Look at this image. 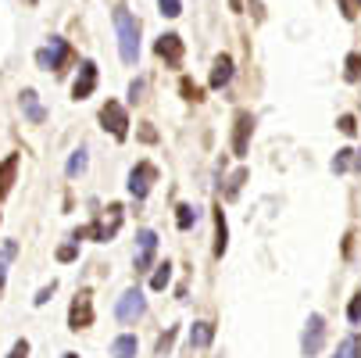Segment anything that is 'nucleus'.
I'll use <instances>...</instances> for the list:
<instances>
[{"label":"nucleus","instance_id":"f257e3e1","mask_svg":"<svg viewBox=\"0 0 361 358\" xmlns=\"http://www.w3.org/2000/svg\"><path fill=\"white\" fill-rule=\"evenodd\" d=\"M122 215H126V208L115 201V204H108V208L100 212L90 226L75 229V233H72V240H97V244H108V240H115V237H118V229H122Z\"/></svg>","mask_w":361,"mask_h":358},{"label":"nucleus","instance_id":"f03ea898","mask_svg":"<svg viewBox=\"0 0 361 358\" xmlns=\"http://www.w3.org/2000/svg\"><path fill=\"white\" fill-rule=\"evenodd\" d=\"M115 32H118V54H122V61L136 65L140 61V18L126 4L115 8Z\"/></svg>","mask_w":361,"mask_h":358},{"label":"nucleus","instance_id":"7ed1b4c3","mask_svg":"<svg viewBox=\"0 0 361 358\" xmlns=\"http://www.w3.org/2000/svg\"><path fill=\"white\" fill-rule=\"evenodd\" d=\"M75 61V50L68 47V40H61V36H50V47H43V50H36V65L39 68H54V76H61L68 65Z\"/></svg>","mask_w":361,"mask_h":358},{"label":"nucleus","instance_id":"20e7f679","mask_svg":"<svg viewBox=\"0 0 361 358\" xmlns=\"http://www.w3.org/2000/svg\"><path fill=\"white\" fill-rule=\"evenodd\" d=\"M322 347H326V319L319 312H312L304 323V333H300V354L315 358V354H322Z\"/></svg>","mask_w":361,"mask_h":358},{"label":"nucleus","instance_id":"39448f33","mask_svg":"<svg viewBox=\"0 0 361 358\" xmlns=\"http://www.w3.org/2000/svg\"><path fill=\"white\" fill-rule=\"evenodd\" d=\"M143 312H147V297H143V290H140V287H129V290L115 301V319H118V323H126V326H133Z\"/></svg>","mask_w":361,"mask_h":358},{"label":"nucleus","instance_id":"423d86ee","mask_svg":"<svg viewBox=\"0 0 361 358\" xmlns=\"http://www.w3.org/2000/svg\"><path fill=\"white\" fill-rule=\"evenodd\" d=\"M100 126H104V133H111V140H118V143L129 136V115L118 100H108V105L100 108Z\"/></svg>","mask_w":361,"mask_h":358},{"label":"nucleus","instance_id":"0eeeda50","mask_svg":"<svg viewBox=\"0 0 361 358\" xmlns=\"http://www.w3.org/2000/svg\"><path fill=\"white\" fill-rule=\"evenodd\" d=\"M86 326H93V294H90V287H82L68 304V330L79 333Z\"/></svg>","mask_w":361,"mask_h":358},{"label":"nucleus","instance_id":"6e6552de","mask_svg":"<svg viewBox=\"0 0 361 358\" xmlns=\"http://www.w3.org/2000/svg\"><path fill=\"white\" fill-rule=\"evenodd\" d=\"M154 183H158V165H154V162H136L126 186H129V193H133L136 201H143V197L154 190Z\"/></svg>","mask_w":361,"mask_h":358},{"label":"nucleus","instance_id":"1a4fd4ad","mask_svg":"<svg viewBox=\"0 0 361 358\" xmlns=\"http://www.w3.org/2000/svg\"><path fill=\"white\" fill-rule=\"evenodd\" d=\"M154 54H158L169 68H183V58H186L183 36H179V32H165V36H158V43H154Z\"/></svg>","mask_w":361,"mask_h":358},{"label":"nucleus","instance_id":"9d476101","mask_svg":"<svg viewBox=\"0 0 361 358\" xmlns=\"http://www.w3.org/2000/svg\"><path fill=\"white\" fill-rule=\"evenodd\" d=\"M250 136H254V115L240 108L236 119H233V155H236V158H247Z\"/></svg>","mask_w":361,"mask_h":358},{"label":"nucleus","instance_id":"9b49d317","mask_svg":"<svg viewBox=\"0 0 361 358\" xmlns=\"http://www.w3.org/2000/svg\"><path fill=\"white\" fill-rule=\"evenodd\" d=\"M154 254H158V233H154V229H140L136 233V273H150Z\"/></svg>","mask_w":361,"mask_h":358},{"label":"nucleus","instance_id":"f8f14e48","mask_svg":"<svg viewBox=\"0 0 361 358\" xmlns=\"http://www.w3.org/2000/svg\"><path fill=\"white\" fill-rule=\"evenodd\" d=\"M93 90H97V65H93V61H82V65H79V76H75V83H72V97H75V100H86Z\"/></svg>","mask_w":361,"mask_h":358},{"label":"nucleus","instance_id":"ddd939ff","mask_svg":"<svg viewBox=\"0 0 361 358\" xmlns=\"http://www.w3.org/2000/svg\"><path fill=\"white\" fill-rule=\"evenodd\" d=\"M22 112H25V119H29L32 126H43V122H47V108L39 105L36 90H22Z\"/></svg>","mask_w":361,"mask_h":358},{"label":"nucleus","instance_id":"4468645a","mask_svg":"<svg viewBox=\"0 0 361 358\" xmlns=\"http://www.w3.org/2000/svg\"><path fill=\"white\" fill-rule=\"evenodd\" d=\"M212 215H215V258H222L226 254V247H229V226H226V212H222V204H215L212 208Z\"/></svg>","mask_w":361,"mask_h":358},{"label":"nucleus","instance_id":"2eb2a0df","mask_svg":"<svg viewBox=\"0 0 361 358\" xmlns=\"http://www.w3.org/2000/svg\"><path fill=\"white\" fill-rule=\"evenodd\" d=\"M229 79H233V58L229 54H219L215 65H212V90L229 86Z\"/></svg>","mask_w":361,"mask_h":358},{"label":"nucleus","instance_id":"dca6fc26","mask_svg":"<svg viewBox=\"0 0 361 358\" xmlns=\"http://www.w3.org/2000/svg\"><path fill=\"white\" fill-rule=\"evenodd\" d=\"M212 340H215V323L200 319L190 326V347H212Z\"/></svg>","mask_w":361,"mask_h":358},{"label":"nucleus","instance_id":"f3484780","mask_svg":"<svg viewBox=\"0 0 361 358\" xmlns=\"http://www.w3.org/2000/svg\"><path fill=\"white\" fill-rule=\"evenodd\" d=\"M15 176H18V155H8L4 162H0V197H8V193H11Z\"/></svg>","mask_w":361,"mask_h":358},{"label":"nucleus","instance_id":"a211bd4d","mask_svg":"<svg viewBox=\"0 0 361 358\" xmlns=\"http://www.w3.org/2000/svg\"><path fill=\"white\" fill-rule=\"evenodd\" d=\"M136 351H140V344H136L133 333H122V337L111 340V354L115 358H136Z\"/></svg>","mask_w":361,"mask_h":358},{"label":"nucleus","instance_id":"6ab92c4d","mask_svg":"<svg viewBox=\"0 0 361 358\" xmlns=\"http://www.w3.org/2000/svg\"><path fill=\"white\" fill-rule=\"evenodd\" d=\"M197 219H200V208H193V204H179V208H176V226H179L183 233L193 229Z\"/></svg>","mask_w":361,"mask_h":358},{"label":"nucleus","instance_id":"aec40b11","mask_svg":"<svg viewBox=\"0 0 361 358\" xmlns=\"http://www.w3.org/2000/svg\"><path fill=\"white\" fill-rule=\"evenodd\" d=\"M247 176H250L247 169H236V172L226 179V190H222V197H226V201H236V197H240V190H243V183H247Z\"/></svg>","mask_w":361,"mask_h":358},{"label":"nucleus","instance_id":"412c9836","mask_svg":"<svg viewBox=\"0 0 361 358\" xmlns=\"http://www.w3.org/2000/svg\"><path fill=\"white\" fill-rule=\"evenodd\" d=\"M86 162H90V158H86V150L79 147V150H75V155L68 158V165H65V176H68V179H75V176H82V172H86Z\"/></svg>","mask_w":361,"mask_h":358},{"label":"nucleus","instance_id":"4be33fe9","mask_svg":"<svg viewBox=\"0 0 361 358\" xmlns=\"http://www.w3.org/2000/svg\"><path fill=\"white\" fill-rule=\"evenodd\" d=\"M18 254V244L15 240H8L4 244V251H0V290H4V280H8V262Z\"/></svg>","mask_w":361,"mask_h":358},{"label":"nucleus","instance_id":"5701e85b","mask_svg":"<svg viewBox=\"0 0 361 358\" xmlns=\"http://www.w3.org/2000/svg\"><path fill=\"white\" fill-rule=\"evenodd\" d=\"M169 283H172V262H161L158 273L150 276V290H165Z\"/></svg>","mask_w":361,"mask_h":358},{"label":"nucleus","instance_id":"b1692460","mask_svg":"<svg viewBox=\"0 0 361 358\" xmlns=\"http://www.w3.org/2000/svg\"><path fill=\"white\" fill-rule=\"evenodd\" d=\"M179 93H183V100H193V105H200V100H204V90L193 83V79H179Z\"/></svg>","mask_w":361,"mask_h":358},{"label":"nucleus","instance_id":"393cba45","mask_svg":"<svg viewBox=\"0 0 361 358\" xmlns=\"http://www.w3.org/2000/svg\"><path fill=\"white\" fill-rule=\"evenodd\" d=\"M176 337H179V326H169V330H165V333L158 337V347H154V354H161V358H165V354L172 351V344H176Z\"/></svg>","mask_w":361,"mask_h":358},{"label":"nucleus","instance_id":"a878e982","mask_svg":"<svg viewBox=\"0 0 361 358\" xmlns=\"http://www.w3.org/2000/svg\"><path fill=\"white\" fill-rule=\"evenodd\" d=\"M354 165V150L350 147H343V150H336V155H333V172L340 176V172H347Z\"/></svg>","mask_w":361,"mask_h":358},{"label":"nucleus","instance_id":"bb28decb","mask_svg":"<svg viewBox=\"0 0 361 358\" xmlns=\"http://www.w3.org/2000/svg\"><path fill=\"white\" fill-rule=\"evenodd\" d=\"M343 79H347V83H357V79H361V54H347V61H343Z\"/></svg>","mask_w":361,"mask_h":358},{"label":"nucleus","instance_id":"cd10ccee","mask_svg":"<svg viewBox=\"0 0 361 358\" xmlns=\"http://www.w3.org/2000/svg\"><path fill=\"white\" fill-rule=\"evenodd\" d=\"M158 8L165 18H179L183 15V0H158Z\"/></svg>","mask_w":361,"mask_h":358},{"label":"nucleus","instance_id":"c85d7f7f","mask_svg":"<svg viewBox=\"0 0 361 358\" xmlns=\"http://www.w3.org/2000/svg\"><path fill=\"white\" fill-rule=\"evenodd\" d=\"M336 8H340V15L350 22V18H357V11H361V0H336Z\"/></svg>","mask_w":361,"mask_h":358},{"label":"nucleus","instance_id":"c756f323","mask_svg":"<svg viewBox=\"0 0 361 358\" xmlns=\"http://www.w3.org/2000/svg\"><path fill=\"white\" fill-rule=\"evenodd\" d=\"M79 258V240H72V244H61L58 247V262H75Z\"/></svg>","mask_w":361,"mask_h":358},{"label":"nucleus","instance_id":"7c9ffc66","mask_svg":"<svg viewBox=\"0 0 361 358\" xmlns=\"http://www.w3.org/2000/svg\"><path fill=\"white\" fill-rule=\"evenodd\" d=\"M54 290H58V280H50V283H47V287H43V290L32 297V304H36V309H43V304H47L50 297H54Z\"/></svg>","mask_w":361,"mask_h":358},{"label":"nucleus","instance_id":"2f4dec72","mask_svg":"<svg viewBox=\"0 0 361 358\" xmlns=\"http://www.w3.org/2000/svg\"><path fill=\"white\" fill-rule=\"evenodd\" d=\"M347 319H350L354 326L361 323V290H357V294L350 297V304H347Z\"/></svg>","mask_w":361,"mask_h":358},{"label":"nucleus","instance_id":"473e14b6","mask_svg":"<svg viewBox=\"0 0 361 358\" xmlns=\"http://www.w3.org/2000/svg\"><path fill=\"white\" fill-rule=\"evenodd\" d=\"M336 129H340L343 136H354V133H357V122H354V115H340V119H336Z\"/></svg>","mask_w":361,"mask_h":358},{"label":"nucleus","instance_id":"72a5a7b5","mask_svg":"<svg viewBox=\"0 0 361 358\" xmlns=\"http://www.w3.org/2000/svg\"><path fill=\"white\" fill-rule=\"evenodd\" d=\"M8 358H29V340L22 337V340H15L11 344V351H8Z\"/></svg>","mask_w":361,"mask_h":358},{"label":"nucleus","instance_id":"f704fd0d","mask_svg":"<svg viewBox=\"0 0 361 358\" xmlns=\"http://www.w3.org/2000/svg\"><path fill=\"white\" fill-rule=\"evenodd\" d=\"M136 136H140L143 143H158V129H154V126H147V122L140 126V133H136Z\"/></svg>","mask_w":361,"mask_h":358},{"label":"nucleus","instance_id":"c9c22d12","mask_svg":"<svg viewBox=\"0 0 361 358\" xmlns=\"http://www.w3.org/2000/svg\"><path fill=\"white\" fill-rule=\"evenodd\" d=\"M336 358H354V347H350V340H343V344L336 347Z\"/></svg>","mask_w":361,"mask_h":358},{"label":"nucleus","instance_id":"e433bc0d","mask_svg":"<svg viewBox=\"0 0 361 358\" xmlns=\"http://www.w3.org/2000/svg\"><path fill=\"white\" fill-rule=\"evenodd\" d=\"M140 93H143V83L136 79V83L129 86V100H133V105H136V100H140Z\"/></svg>","mask_w":361,"mask_h":358},{"label":"nucleus","instance_id":"4c0bfd02","mask_svg":"<svg viewBox=\"0 0 361 358\" xmlns=\"http://www.w3.org/2000/svg\"><path fill=\"white\" fill-rule=\"evenodd\" d=\"M350 347H354V358H361V337H350Z\"/></svg>","mask_w":361,"mask_h":358},{"label":"nucleus","instance_id":"58836bf2","mask_svg":"<svg viewBox=\"0 0 361 358\" xmlns=\"http://www.w3.org/2000/svg\"><path fill=\"white\" fill-rule=\"evenodd\" d=\"M354 172H361V150H354V165H350Z\"/></svg>","mask_w":361,"mask_h":358},{"label":"nucleus","instance_id":"ea45409f","mask_svg":"<svg viewBox=\"0 0 361 358\" xmlns=\"http://www.w3.org/2000/svg\"><path fill=\"white\" fill-rule=\"evenodd\" d=\"M229 8H233V11H243V8H240V0H229Z\"/></svg>","mask_w":361,"mask_h":358},{"label":"nucleus","instance_id":"a19ab883","mask_svg":"<svg viewBox=\"0 0 361 358\" xmlns=\"http://www.w3.org/2000/svg\"><path fill=\"white\" fill-rule=\"evenodd\" d=\"M65 358H79V354H72V351H68V354H65Z\"/></svg>","mask_w":361,"mask_h":358}]
</instances>
